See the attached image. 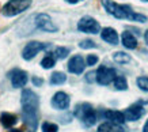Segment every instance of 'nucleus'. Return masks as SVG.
<instances>
[{"instance_id":"obj_1","label":"nucleus","mask_w":148,"mask_h":132,"mask_svg":"<svg viewBox=\"0 0 148 132\" xmlns=\"http://www.w3.org/2000/svg\"><path fill=\"white\" fill-rule=\"evenodd\" d=\"M102 4L109 14L113 15L117 19H128V21H133V22H140V23L147 22V16L145 15L135 12L129 6L118 4V3L113 1V0H102Z\"/></svg>"},{"instance_id":"obj_2","label":"nucleus","mask_w":148,"mask_h":132,"mask_svg":"<svg viewBox=\"0 0 148 132\" xmlns=\"http://www.w3.org/2000/svg\"><path fill=\"white\" fill-rule=\"evenodd\" d=\"M75 114L77 116V118H80V121L86 127H92L97 123V113L92 109V106L90 104H87V102L76 105Z\"/></svg>"},{"instance_id":"obj_3","label":"nucleus","mask_w":148,"mask_h":132,"mask_svg":"<svg viewBox=\"0 0 148 132\" xmlns=\"http://www.w3.org/2000/svg\"><path fill=\"white\" fill-rule=\"evenodd\" d=\"M32 6V0H10L1 8V14L4 16H15L22 14Z\"/></svg>"},{"instance_id":"obj_4","label":"nucleus","mask_w":148,"mask_h":132,"mask_svg":"<svg viewBox=\"0 0 148 132\" xmlns=\"http://www.w3.org/2000/svg\"><path fill=\"white\" fill-rule=\"evenodd\" d=\"M49 48V44H45V42H40V41H30L27 42V45L23 48L22 50V57L25 60H32L34 59L41 50Z\"/></svg>"},{"instance_id":"obj_5","label":"nucleus","mask_w":148,"mask_h":132,"mask_svg":"<svg viewBox=\"0 0 148 132\" xmlns=\"http://www.w3.org/2000/svg\"><path fill=\"white\" fill-rule=\"evenodd\" d=\"M22 114L25 124L32 131H36L38 125V108L37 106H22Z\"/></svg>"},{"instance_id":"obj_6","label":"nucleus","mask_w":148,"mask_h":132,"mask_svg":"<svg viewBox=\"0 0 148 132\" xmlns=\"http://www.w3.org/2000/svg\"><path fill=\"white\" fill-rule=\"evenodd\" d=\"M77 30L82 33H88V34H98L101 32V26L92 16H83L77 22Z\"/></svg>"},{"instance_id":"obj_7","label":"nucleus","mask_w":148,"mask_h":132,"mask_svg":"<svg viewBox=\"0 0 148 132\" xmlns=\"http://www.w3.org/2000/svg\"><path fill=\"white\" fill-rule=\"evenodd\" d=\"M116 69L114 68H110V67H106V65H101L97 72H95V80L102 85V86H106L109 83H112L116 78Z\"/></svg>"},{"instance_id":"obj_8","label":"nucleus","mask_w":148,"mask_h":132,"mask_svg":"<svg viewBox=\"0 0 148 132\" xmlns=\"http://www.w3.org/2000/svg\"><path fill=\"white\" fill-rule=\"evenodd\" d=\"M36 26L42 32L56 33L58 30L57 26L52 22V19L48 14H38L36 16Z\"/></svg>"},{"instance_id":"obj_9","label":"nucleus","mask_w":148,"mask_h":132,"mask_svg":"<svg viewBox=\"0 0 148 132\" xmlns=\"http://www.w3.org/2000/svg\"><path fill=\"white\" fill-rule=\"evenodd\" d=\"M69 102H71V98H69V96H68L67 93H64V91H58V93H56V94L53 96V98H52V106L57 110L68 109Z\"/></svg>"},{"instance_id":"obj_10","label":"nucleus","mask_w":148,"mask_h":132,"mask_svg":"<svg viewBox=\"0 0 148 132\" xmlns=\"http://www.w3.org/2000/svg\"><path fill=\"white\" fill-rule=\"evenodd\" d=\"M10 79H11V85H12L15 89H21V87L26 86L27 83V72L22 71V69H12L11 72L8 74Z\"/></svg>"},{"instance_id":"obj_11","label":"nucleus","mask_w":148,"mask_h":132,"mask_svg":"<svg viewBox=\"0 0 148 132\" xmlns=\"http://www.w3.org/2000/svg\"><path fill=\"white\" fill-rule=\"evenodd\" d=\"M122 113H124L125 121H136L144 114V108L140 104H133L129 108H126Z\"/></svg>"},{"instance_id":"obj_12","label":"nucleus","mask_w":148,"mask_h":132,"mask_svg":"<svg viewBox=\"0 0 148 132\" xmlns=\"http://www.w3.org/2000/svg\"><path fill=\"white\" fill-rule=\"evenodd\" d=\"M21 104L22 106H40V98L36 93L30 89H25L22 91V96H21Z\"/></svg>"},{"instance_id":"obj_13","label":"nucleus","mask_w":148,"mask_h":132,"mask_svg":"<svg viewBox=\"0 0 148 132\" xmlns=\"http://www.w3.org/2000/svg\"><path fill=\"white\" fill-rule=\"evenodd\" d=\"M84 68H86V63L80 55L73 56V57H71V60L68 61V71L72 74L79 75V74H82L84 71Z\"/></svg>"},{"instance_id":"obj_14","label":"nucleus","mask_w":148,"mask_h":132,"mask_svg":"<svg viewBox=\"0 0 148 132\" xmlns=\"http://www.w3.org/2000/svg\"><path fill=\"white\" fill-rule=\"evenodd\" d=\"M101 38L108 44H110V45H117L118 44V34L112 28H105L103 30H101Z\"/></svg>"},{"instance_id":"obj_15","label":"nucleus","mask_w":148,"mask_h":132,"mask_svg":"<svg viewBox=\"0 0 148 132\" xmlns=\"http://www.w3.org/2000/svg\"><path fill=\"white\" fill-rule=\"evenodd\" d=\"M0 123L4 128H12L15 124L18 123V117H16V114L3 112L0 114Z\"/></svg>"},{"instance_id":"obj_16","label":"nucleus","mask_w":148,"mask_h":132,"mask_svg":"<svg viewBox=\"0 0 148 132\" xmlns=\"http://www.w3.org/2000/svg\"><path fill=\"white\" fill-rule=\"evenodd\" d=\"M103 114H105V118H108L109 121H112L114 124L125 123V117H124L122 112H118V110H106Z\"/></svg>"},{"instance_id":"obj_17","label":"nucleus","mask_w":148,"mask_h":132,"mask_svg":"<svg viewBox=\"0 0 148 132\" xmlns=\"http://www.w3.org/2000/svg\"><path fill=\"white\" fill-rule=\"evenodd\" d=\"M121 40H122V45L125 46L126 49H135L136 46H137V40H136V37L130 32L122 33Z\"/></svg>"},{"instance_id":"obj_18","label":"nucleus","mask_w":148,"mask_h":132,"mask_svg":"<svg viewBox=\"0 0 148 132\" xmlns=\"http://www.w3.org/2000/svg\"><path fill=\"white\" fill-rule=\"evenodd\" d=\"M97 132H125L124 127H121V124H114L112 121L103 123L99 125Z\"/></svg>"},{"instance_id":"obj_19","label":"nucleus","mask_w":148,"mask_h":132,"mask_svg":"<svg viewBox=\"0 0 148 132\" xmlns=\"http://www.w3.org/2000/svg\"><path fill=\"white\" fill-rule=\"evenodd\" d=\"M67 82V75L64 72H53L50 76V85H63Z\"/></svg>"},{"instance_id":"obj_20","label":"nucleus","mask_w":148,"mask_h":132,"mask_svg":"<svg viewBox=\"0 0 148 132\" xmlns=\"http://www.w3.org/2000/svg\"><path fill=\"white\" fill-rule=\"evenodd\" d=\"M113 60L118 64H125L130 61V56L128 53H124V52H116L113 55Z\"/></svg>"},{"instance_id":"obj_21","label":"nucleus","mask_w":148,"mask_h":132,"mask_svg":"<svg viewBox=\"0 0 148 132\" xmlns=\"http://www.w3.org/2000/svg\"><path fill=\"white\" fill-rule=\"evenodd\" d=\"M54 64H56V59H54L53 55H46L42 61H41V67L45 69H49V68H53Z\"/></svg>"},{"instance_id":"obj_22","label":"nucleus","mask_w":148,"mask_h":132,"mask_svg":"<svg viewBox=\"0 0 148 132\" xmlns=\"http://www.w3.org/2000/svg\"><path fill=\"white\" fill-rule=\"evenodd\" d=\"M114 87H116L117 90H126L128 89V82H126V79L124 76H116L114 78Z\"/></svg>"},{"instance_id":"obj_23","label":"nucleus","mask_w":148,"mask_h":132,"mask_svg":"<svg viewBox=\"0 0 148 132\" xmlns=\"http://www.w3.org/2000/svg\"><path fill=\"white\" fill-rule=\"evenodd\" d=\"M41 129H42V132H58L57 124L50 123V121H45V123H42Z\"/></svg>"},{"instance_id":"obj_24","label":"nucleus","mask_w":148,"mask_h":132,"mask_svg":"<svg viewBox=\"0 0 148 132\" xmlns=\"http://www.w3.org/2000/svg\"><path fill=\"white\" fill-rule=\"evenodd\" d=\"M68 55H69V49H68V48H64V46H58V48H56V50H54V56L60 60L65 59Z\"/></svg>"},{"instance_id":"obj_25","label":"nucleus","mask_w":148,"mask_h":132,"mask_svg":"<svg viewBox=\"0 0 148 132\" xmlns=\"http://www.w3.org/2000/svg\"><path fill=\"white\" fill-rule=\"evenodd\" d=\"M137 86L140 90L148 91V76H140L137 78Z\"/></svg>"},{"instance_id":"obj_26","label":"nucleus","mask_w":148,"mask_h":132,"mask_svg":"<svg viewBox=\"0 0 148 132\" xmlns=\"http://www.w3.org/2000/svg\"><path fill=\"white\" fill-rule=\"evenodd\" d=\"M79 46L82 49H92V48H97V44L92 40H83L79 42Z\"/></svg>"},{"instance_id":"obj_27","label":"nucleus","mask_w":148,"mask_h":132,"mask_svg":"<svg viewBox=\"0 0 148 132\" xmlns=\"http://www.w3.org/2000/svg\"><path fill=\"white\" fill-rule=\"evenodd\" d=\"M98 56L97 55H88L87 56V60H86V65H90V67H92V65H95V64L98 63Z\"/></svg>"},{"instance_id":"obj_28","label":"nucleus","mask_w":148,"mask_h":132,"mask_svg":"<svg viewBox=\"0 0 148 132\" xmlns=\"http://www.w3.org/2000/svg\"><path fill=\"white\" fill-rule=\"evenodd\" d=\"M32 82H33V85H34V86L40 87V86H42V85H44V79H42V78H38V76H34L32 79Z\"/></svg>"},{"instance_id":"obj_29","label":"nucleus","mask_w":148,"mask_h":132,"mask_svg":"<svg viewBox=\"0 0 148 132\" xmlns=\"http://www.w3.org/2000/svg\"><path fill=\"white\" fill-rule=\"evenodd\" d=\"M95 79V72H88L87 74V76H86V80L88 83H92Z\"/></svg>"},{"instance_id":"obj_30","label":"nucleus","mask_w":148,"mask_h":132,"mask_svg":"<svg viewBox=\"0 0 148 132\" xmlns=\"http://www.w3.org/2000/svg\"><path fill=\"white\" fill-rule=\"evenodd\" d=\"M67 3H69V4H76V3H80V1H83V0H65Z\"/></svg>"},{"instance_id":"obj_31","label":"nucleus","mask_w":148,"mask_h":132,"mask_svg":"<svg viewBox=\"0 0 148 132\" xmlns=\"http://www.w3.org/2000/svg\"><path fill=\"white\" fill-rule=\"evenodd\" d=\"M143 132H148V120H147V121H145V124H144Z\"/></svg>"},{"instance_id":"obj_32","label":"nucleus","mask_w":148,"mask_h":132,"mask_svg":"<svg viewBox=\"0 0 148 132\" xmlns=\"http://www.w3.org/2000/svg\"><path fill=\"white\" fill-rule=\"evenodd\" d=\"M144 40H145V42H147V45H148V30L145 32V34H144Z\"/></svg>"},{"instance_id":"obj_33","label":"nucleus","mask_w":148,"mask_h":132,"mask_svg":"<svg viewBox=\"0 0 148 132\" xmlns=\"http://www.w3.org/2000/svg\"><path fill=\"white\" fill-rule=\"evenodd\" d=\"M11 132H25V131H23V128H22V129H11Z\"/></svg>"},{"instance_id":"obj_34","label":"nucleus","mask_w":148,"mask_h":132,"mask_svg":"<svg viewBox=\"0 0 148 132\" xmlns=\"http://www.w3.org/2000/svg\"><path fill=\"white\" fill-rule=\"evenodd\" d=\"M143 1H148V0H143Z\"/></svg>"},{"instance_id":"obj_35","label":"nucleus","mask_w":148,"mask_h":132,"mask_svg":"<svg viewBox=\"0 0 148 132\" xmlns=\"http://www.w3.org/2000/svg\"><path fill=\"white\" fill-rule=\"evenodd\" d=\"M0 10H1V8H0Z\"/></svg>"}]
</instances>
